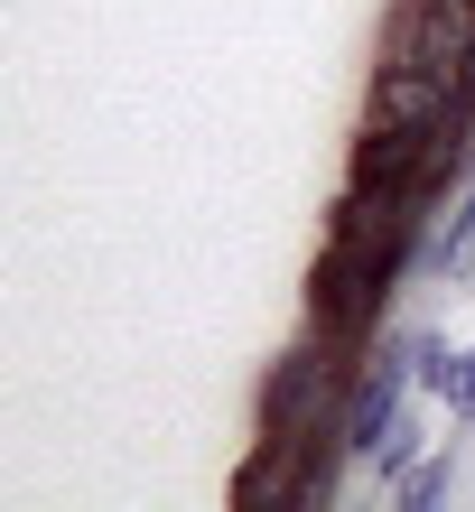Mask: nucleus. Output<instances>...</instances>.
Segmentation results:
<instances>
[{
  "label": "nucleus",
  "instance_id": "1",
  "mask_svg": "<svg viewBox=\"0 0 475 512\" xmlns=\"http://www.w3.org/2000/svg\"><path fill=\"white\" fill-rule=\"evenodd\" d=\"M438 252V205L429 196H373V187H336L326 205V243L308 270V326L336 345H373L392 326L401 280Z\"/></svg>",
  "mask_w": 475,
  "mask_h": 512
},
{
  "label": "nucleus",
  "instance_id": "2",
  "mask_svg": "<svg viewBox=\"0 0 475 512\" xmlns=\"http://www.w3.org/2000/svg\"><path fill=\"white\" fill-rule=\"evenodd\" d=\"M354 364H364V345H336V336H317V326H308L299 345H280V364L261 373V391H252V438H299V447L336 438Z\"/></svg>",
  "mask_w": 475,
  "mask_h": 512
},
{
  "label": "nucleus",
  "instance_id": "3",
  "mask_svg": "<svg viewBox=\"0 0 475 512\" xmlns=\"http://www.w3.org/2000/svg\"><path fill=\"white\" fill-rule=\"evenodd\" d=\"M410 391H420V336L382 326V336L364 345V364H354L345 419H336V438H345V457H354V466H373V457H382V438L410 419Z\"/></svg>",
  "mask_w": 475,
  "mask_h": 512
},
{
  "label": "nucleus",
  "instance_id": "4",
  "mask_svg": "<svg viewBox=\"0 0 475 512\" xmlns=\"http://www.w3.org/2000/svg\"><path fill=\"white\" fill-rule=\"evenodd\" d=\"M466 47H475V0H392V19H382V56H410V66L457 75Z\"/></svg>",
  "mask_w": 475,
  "mask_h": 512
},
{
  "label": "nucleus",
  "instance_id": "5",
  "mask_svg": "<svg viewBox=\"0 0 475 512\" xmlns=\"http://www.w3.org/2000/svg\"><path fill=\"white\" fill-rule=\"evenodd\" d=\"M457 75L438 66H410V56H373V84H364V122H401V131H438L457 122Z\"/></svg>",
  "mask_w": 475,
  "mask_h": 512
},
{
  "label": "nucleus",
  "instance_id": "6",
  "mask_svg": "<svg viewBox=\"0 0 475 512\" xmlns=\"http://www.w3.org/2000/svg\"><path fill=\"white\" fill-rule=\"evenodd\" d=\"M448 280H475V168H466V187L448 196V224H438V252H429Z\"/></svg>",
  "mask_w": 475,
  "mask_h": 512
},
{
  "label": "nucleus",
  "instance_id": "7",
  "mask_svg": "<svg viewBox=\"0 0 475 512\" xmlns=\"http://www.w3.org/2000/svg\"><path fill=\"white\" fill-rule=\"evenodd\" d=\"M448 494H457V457H448V447H429V457L392 485V503H401V512H438Z\"/></svg>",
  "mask_w": 475,
  "mask_h": 512
},
{
  "label": "nucleus",
  "instance_id": "8",
  "mask_svg": "<svg viewBox=\"0 0 475 512\" xmlns=\"http://www.w3.org/2000/svg\"><path fill=\"white\" fill-rule=\"evenodd\" d=\"M448 410L475 419V345H457V382H448Z\"/></svg>",
  "mask_w": 475,
  "mask_h": 512
},
{
  "label": "nucleus",
  "instance_id": "9",
  "mask_svg": "<svg viewBox=\"0 0 475 512\" xmlns=\"http://www.w3.org/2000/svg\"><path fill=\"white\" fill-rule=\"evenodd\" d=\"M457 103L475 112V47H466V66H457Z\"/></svg>",
  "mask_w": 475,
  "mask_h": 512
}]
</instances>
